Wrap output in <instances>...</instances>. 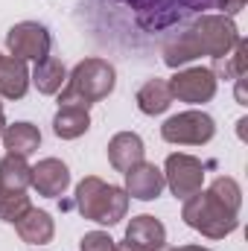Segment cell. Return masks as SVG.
Listing matches in <instances>:
<instances>
[{
	"mask_svg": "<svg viewBox=\"0 0 248 251\" xmlns=\"http://www.w3.org/2000/svg\"><path fill=\"white\" fill-rule=\"evenodd\" d=\"M117 85V70L114 64L99 59V56H91L85 62H79L64 88L59 91V105H79V108H91L94 102L105 100Z\"/></svg>",
	"mask_w": 248,
	"mask_h": 251,
	"instance_id": "6da1fadb",
	"label": "cell"
},
{
	"mask_svg": "<svg viewBox=\"0 0 248 251\" xmlns=\"http://www.w3.org/2000/svg\"><path fill=\"white\" fill-rule=\"evenodd\" d=\"M181 219L193 231H198L207 240H225L240 225V210L228 207L213 190H198L190 199H184Z\"/></svg>",
	"mask_w": 248,
	"mask_h": 251,
	"instance_id": "7a4b0ae2",
	"label": "cell"
},
{
	"mask_svg": "<svg viewBox=\"0 0 248 251\" xmlns=\"http://www.w3.org/2000/svg\"><path fill=\"white\" fill-rule=\"evenodd\" d=\"M76 210L97 222V225H117L120 219H125L128 210V193L117 184H105L97 176H88L76 184Z\"/></svg>",
	"mask_w": 248,
	"mask_h": 251,
	"instance_id": "3957f363",
	"label": "cell"
},
{
	"mask_svg": "<svg viewBox=\"0 0 248 251\" xmlns=\"http://www.w3.org/2000/svg\"><path fill=\"white\" fill-rule=\"evenodd\" d=\"M117 3L134 12L137 26L146 32H161L193 12L216 9V0H117Z\"/></svg>",
	"mask_w": 248,
	"mask_h": 251,
	"instance_id": "277c9868",
	"label": "cell"
},
{
	"mask_svg": "<svg viewBox=\"0 0 248 251\" xmlns=\"http://www.w3.org/2000/svg\"><path fill=\"white\" fill-rule=\"evenodd\" d=\"M184 29H187V35L193 38L198 56H210V59L228 56L237 47V41H240V29H237V24L228 15H210L207 12V15L196 18Z\"/></svg>",
	"mask_w": 248,
	"mask_h": 251,
	"instance_id": "5b68a950",
	"label": "cell"
},
{
	"mask_svg": "<svg viewBox=\"0 0 248 251\" xmlns=\"http://www.w3.org/2000/svg\"><path fill=\"white\" fill-rule=\"evenodd\" d=\"M213 134H216L213 117L204 111H196V108L173 114L161 126V137L167 143H175V146H204L213 140Z\"/></svg>",
	"mask_w": 248,
	"mask_h": 251,
	"instance_id": "8992f818",
	"label": "cell"
},
{
	"mask_svg": "<svg viewBox=\"0 0 248 251\" xmlns=\"http://www.w3.org/2000/svg\"><path fill=\"white\" fill-rule=\"evenodd\" d=\"M6 47H9V56H15V59L41 62L53 50V35L38 21H21L6 32Z\"/></svg>",
	"mask_w": 248,
	"mask_h": 251,
	"instance_id": "52a82bcc",
	"label": "cell"
},
{
	"mask_svg": "<svg viewBox=\"0 0 248 251\" xmlns=\"http://www.w3.org/2000/svg\"><path fill=\"white\" fill-rule=\"evenodd\" d=\"M164 184L170 187L175 199L184 201L193 193H198L204 184V164L193 155H184V152L170 155L164 164Z\"/></svg>",
	"mask_w": 248,
	"mask_h": 251,
	"instance_id": "ba28073f",
	"label": "cell"
},
{
	"mask_svg": "<svg viewBox=\"0 0 248 251\" xmlns=\"http://www.w3.org/2000/svg\"><path fill=\"white\" fill-rule=\"evenodd\" d=\"M167 85H170L173 100H181V102H190V105H201V102H210L216 97L219 79L213 76L210 67H187V70H178Z\"/></svg>",
	"mask_w": 248,
	"mask_h": 251,
	"instance_id": "9c48e42d",
	"label": "cell"
},
{
	"mask_svg": "<svg viewBox=\"0 0 248 251\" xmlns=\"http://www.w3.org/2000/svg\"><path fill=\"white\" fill-rule=\"evenodd\" d=\"M125 243L137 251H170L164 222L155 219V216H149V213L131 216V222L125 228Z\"/></svg>",
	"mask_w": 248,
	"mask_h": 251,
	"instance_id": "30bf717a",
	"label": "cell"
},
{
	"mask_svg": "<svg viewBox=\"0 0 248 251\" xmlns=\"http://www.w3.org/2000/svg\"><path fill=\"white\" fill-rule=\"evenodd\" d=\"M29 187L35 190L38 196H47V199H59L64 196V190L70 187V170L67 164L59 158H44L32 167V178H29Z\"/></svg>",
	"mask_w": 248,
	"mask_h": 251,
	"instance_id": "8fae6325",
	"label": "cell"
},
{
	"mask_svg": "<svg viewBox=\"0 0 248 251\" xmlns=\"http://www.w3.org/2000/svg\"><path fill=\"white\" fill-rule=\"evenodd\" d=\"M164 170H158L155 164L149 161H140L134 164L128 173H125V193L128 199H140V201H152L164 193Z\"/></svg>",
	"mask_w": 248,
	"mask_h": 251,
	"instance_id": "7c38bea8",
	"label": "cell"
},
{
	"mask_svg": "<svg viewBox=\"0 0 248 251\" xmlns=\"http://www.w3.org/2000/svg\"><path fill=\"white\" fill-rule=\"evenodd\" d=\"M143 155H146L143 140H140V134H134V131H117V134L108 140V161H111V167H114L117 173H123V176L134 167V164L143 161Z\"/></svg>",
	"mask_w": 248,
	"mask_h": 251,
	"instance_id": "4fadbf2b",
	"label": "cell"
},
{
	"mask_svg": "<svg viewBox=\"0 0 248 251\" xmlns=\"http://www.w3.org/2000/svg\"><path fill=\"white\" fill-rule=\"evenodd\" d=\"M15 231L18 237L26 243V246H47L56 234V222L50 219L47 210H38V207H29L18 222H15Z\"/></svg>",
	"mask_w": 248,
	"mask_h": 251,
	"instance_id": "5bb4252c",
	"label": "cell"
},
{
	"mask_svg": "<svg viewBox=\"0 0 248 251\" xmlns=\"http://www.w3.org/2000/svg\"><path fill=\"white\" fill-rule=\"evenodd\" d=\"M29 91V67L24 59L0 56V97L3 100H24Z\"/></svg>",
	"mask_w": 248,
	"mask_h": 251,
	"instance_id": "9a60e30c",
	"label": "cell"
},
{
	"mask_svg": "<svg viewBox=\"0 0 248 251\" xmlns=\"http://www.w3.org/2000/svg\"><path fill=\"white\" fill-rule=\"evenodd\" d=\"M0 137H3L6 155H15V158H29V155L41 146V131H38V126H32V123L6 126Z\"/></svg>",
	"mask_w": 248,
	"mask_h": 251,
	"instance_id": "2e32d148",
	"label": "cell"
},
{
	"mask_svg": "<svg viewBox=\"0 0 248 251\" xmlns=\"http://www.w3.org/2000/svg\"><path fill=\"white\" fill-rule=\"evenodd\" d=\"M29 82L38 88V94H47V97L59 94L64 88V82H67V70H64L62 59L47 56V59L35 62V70L29 73Z\"/></svg>",
	"mask_w": 248,
	"mask_h": 251,
	"instance_id": "e0dca14e",
	"label": "cell"
},
{
	"mask_svg": "<svg viewBox=\"0 0 248 251\" xmlns=\"http://www.w3.org/2000/svg\"><path fill=\"white\" fill-rule=\"evenodd\" d=\"M88 128H91V114H88V108H79V105H59V111H56V117H53V131H56V137H62V140H76V137H82Z\"/></svg>",
	"mask_w": 248,
	"mask_h": 251,
	"instance_id": "ac0fdd59",
	"label": "cell"
},
{
	"mask_svg": "<svg viewBox=\"0 0 248 251\" xmlns=\"http://www.w3.org/2000/svg\"><path fill=\"white\" fill-rule=\"evenodd\" d=\"M134 100H137V108H140L143 114H149V117L164 114V111L173 105V94H170V85H167L164 79H149V82H143Z\"/></svg>",
	"mask_w": 248,
	"mask_h": 251,
	"instance_id": "d6986e66",
	"label": "cell"
},
{
	"mask_svg": "<svg viewBox=\"0 0 248 251\" xmlns=\"http://www.w3.org/2000/svg\"><path fill=\"white\" fill-rule=\"evenodd\" d=\"M29 178H32V167L26 164V158L6 155L0 161V193H26Z\"/></svg>",
	"mask_w": 248,
	"mask_h": 251,
	"instance_id": "ffe728a7",
	"label": "cell"
},
{
	"mask_svg": "<svg viewBox=\"0 0 248 251\" xmlns=\"http://www.w3.org/2000/svg\"><path fill=\"white\" fill-rule=\"evenodd\" d=\"M248 47H246V41L240 38L237 41V47L228 53V56H222V59H213V76L216 79H225V82H237V79H243L246 76V70H248Z\"/></svg>",
	"mask_w": 248,
	"mask_h": 251,
	"instance_id": "44dd1931",
	"label": "cell"
},
{
	"mask_svg": "<svg viewBox=\"0 0 248 251\" xmlns=\"http://www.w3.org/2000/svg\"><path fill=\"white\" fill-rule=\"evenodd\" d=\"M29 196L26 193H0V219L15 225L26 210H29Z\"/></svg>",
	"mask_w": 248,
	"mask_h": 251,
	"instance_id": "7402d4cb",
	"label": "cell"
},
{
	"mask_svg": "<svg viewBox=\"0 0 248 251\" xmlns=\"http://www.w3.org/2000/svg\"><path fill=\"white\" fill-rule=\"evenodd\" d=\"M207 190H213L228 207L240 210V204H243V187L237 184V178H231V176H219V178H213V184H210Z\"/></svg>",
	"mask_w": 248,
	"mask_h": 251,
	"instance_id": "603a6c76",
	"label": "cell"
},
{
	"mask_svg": "<svg viewBox=\"0 0 248 251\" xmlns=\"http://www.w3.org/2000/svg\"><path fill=\"white\" fill-rule=\"evenodd\" d=\"M114 240L105 231H91L82 237V251H114Z\"/></svg>",
	"mask_w": 248,
	"mask_h": 251,
	"instance_id": "cb8c5ba5",
	"label": "cell"
},
{
	"mask_svg": "<svg viewBox=\"0 0 248 251\" xmlns=\"http://www.w3.org/2000/svg\"><path fill=\"white\" fill-rule=\"evenodd\" d=\"M246 6V0H216V9H222V15H237L240 9Z\"/></svg>",
	"mask_w": 248,
	"mask_h": 251,
	"instance_id": "d4e9b609",
	"label": "cell"
},
{
	"mask_svg": "<svg viewBox=\"0 0 248 251\" xmlns=\"http://www.w3.org/2000/svg\"><path fill=\"white\" fill-rule=\"evenodd\" d=\"M170 251H210L204 246H178V249H170Z\"/></svg>",
	"mask_w": 248,
	"mask_h": 251,
	"instance_id": "484cf974",
	"label": "cell"
},
{
	"mask_svg": "<svg viewBox=\"0 0 248 251\" xmlns=\"http://www.w3.org/2000/svg\"><path fill=\"white\" fill-rule=\"evenodd\" d=\"M114 251H137V249H131L128 243H120V246H114Z\"/></svg>",
	"mask_w": 248,
	"mask_h": 251,
	"instance_id": "4316f807",
	"label": "cell"
},
{
	"mask_svg": "<svg viewBox=\"0 0 248 251\" xmlns=\"http://www.w3.org/2000/svg\"><path fill=\"white\" fill-rule=\"evenodd\" d=\"M3 128H6V117H3V111H0V134H3Z\"/></svg>",
	"mask_w": 248,
	"mask_h": 251,
	"instance_id": "83f0119b",
	"label": "cell"
},
{
	"mask_svg": "<svg viewBox=\"0 0 248 251\" xmlns=\"http://www.w3.org/2000/svg\"><path fill=\"white\" fill-rule=\"evenodd\" d=\"M0 111H3V102H0Z\"/></svg>",
	"mask_w": 248,
	"mask_h": 251,
	"instance_id": "f1b7e54d",
	"label": "cell"
}]
</instances>
